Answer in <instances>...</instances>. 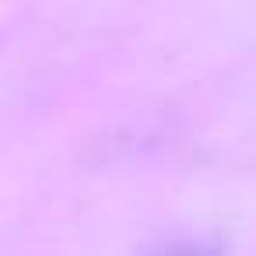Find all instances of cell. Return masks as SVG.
I'll return each instance as SVG.
<instances>
[{"label": "cell", "mask_w": 256, "mask_h": 256, "mask_svg": "<svg viewBox=\"0 0 256 256\" xmlns=\"http://www.w3.org/2000/svg\"><path fill=\"white\" fill-rule=\"evenodd\" d=\"M154 256H218V252L210 246H204V242H176V246H165Z\"/></svg>", "instance_id": "6da1fadb"}]
</instances>
